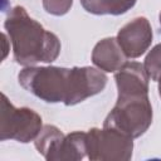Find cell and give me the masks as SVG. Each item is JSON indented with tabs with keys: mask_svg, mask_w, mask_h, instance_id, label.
Instances as JSON below:
<instances>
[{
	"mask_svg": "<svg viewBox=\"0 0 161 161\" xmlns=\"http://www.w3.org/2000/svg\"><path fill=\"white\" fill-rule=\"evenodd\" d=\"M19 84L47 103L74 106L101 93L107 75L94 67H25L18 74Z\"/></svg>",
	"mask_w": 161,
	"mask_h": 161,
	"instance_id": "obj_1",
	"label": "cell"
},
{
	"mask_svg": "<svg viewBox=\"0 0 161 161\" xmlns=\"http://www.w3.org/2000/svg\"><path fill=\"white\" fill-rule=\"evenodd\" d=\"M4 28L13 45L14 60L20 65L30 67L40 62L52 63L60 54L59 38L44 29L20 5L9 11Z\"/></svg>",
	"mask_w": 161,
	"mask_h": 161,
	"instance_id": "obj_2",
	"label": "cell"
},
{
	"mask_svg": "<svg viewBox=\"0 0 161 161\" xmlns=\"http://www.w3.org/2000/svg\"><path fill=\"white\" fill-rule=\"evenodd\" d=\"M152 123V106L148 94L117 96L103 126L114 128L132 138L142 136Z\"/></svg>",
	"mask_w": 161,
	"mask_h": 161,
	"instance_id": "obj_3",
	"label": "cell"
},
{
	"mask_svg": "<svg viewBox=\"0 0 161 161\" xmlns=\"http://www.w3.org/2000/svg\"><path fill=\"white\" fill-rule=\"evenodd\" d=\"M34 145L48 161H78L87 156V132L74 131L64 135L58 127L45 125Z\"/></svg>",
	"mask_w": 161,
	"mask_h": 161,
	"instance_id": "obj_4",
	"label": "cell"
},
{
	"mask_svg": "<svg viewBox=\"0 0 161 161\" xmlns=\"http://www.w3.org/2000/svg\"><path fill=\"white\" fill-rule=\"evenodd\" d=\"M43 128L42 117L31 108H16L9 98L1 94L0 140H14L21 143L34 141Z\"/></svg>",
	"mask_w": 161,
	"mask_h": 161,
	"instance_id": "obj_5",
	"label": "cell"
},
{
	"mask_svg": "<svg viewBox=\"0 0 161 161\" xmlns=\"http://www.w3.org/2000/svg\"><path fill=\"white\" fill-rule=\"evenodd\" d=\"M133 138L111 127L87 132V157L91 161H127L132 157Z\"/></svg>",
	"mask_w": 161,
	"mask_h": 161,
	"instance_id": "obj_6",
	"label": "cell"
},
{
	"mask_svg": "<svg viewBox=\"0 0 161 161\" xmlns=\"http://www.w3.org/2000/svg\"><path fill=\"white\" fill-rule=\"evenodd\" d=\"M152 28L145 16H137L123 25L117 34V42L127 58L135 59L146 53L152 43Z\"/></svg>",
	"mask_w": 161,
	"mask_h": 161,
	"instance_id": "obj_7",
	"label": "cell"
},
{
	"mask_svg": "<svg viewBox=\"0 0 161 161\" xmlns=\"http://www.w3.org/2000/svg\"><path fill=\"white\" fill-rule=\"evenodd\" d=\"M148 79L143 64L137 62H126L114 72L118 96L148 94Z\"/></svg>",
	"mask_w": 161,
	"mask_h": 161,
	"instance_id": "obj_8",
	"label": "cell"
},
{
	"mask_svg": "<svg viewBox=\"0 0 161 161\" xmlns=\"http://www.w3.org/2000/svg\"><path fill=\"white\" fill-rule=\"evenodd\" d=\"M127 57L121 49L117 38L109 36L99 40L92 50V63L101 70L114 73L125 63Z\"/></svg>",
	"mask_w": 161,
	"mask_h": 161,
	"instance_id": "obj_9",
	"label": "cell"
},
{
	"mask_svg": "<svg viewBox=\"0 0 161 161\" xmlns=\"http://www.w3.org/2000/svg\"><path fill=\"white\" fill-rule=\"evenodd\" d=\"M83 9L94 15H121L135 6L137 0H79Z\"/></svg>",
	"mask_w": 161,
	"mask_h": 161,
	"instance_id": "obj_10",
	"label": "cell"
},
{
	"mask_svg": "<svg viewBox=\"0 0 161 161\" xmlns=\"http://www.w3.org/2000/svg\"><path fill=\"white\" fill-rule=\"evenodd\" d=\"M145 70L150 79L158 82L161 78V43L155 45L145 58Z\"/></svg>",
	"mask_w": 161,
	"mask_h": 161,
	"instance_id": "obj_11",
	"label": "cell"
},
{
	"mask_svg": "<svg viewBox=\"0 0 161 161\" xmlns=\"http://www.w3.org/2000/svg\"><path fill=\"white\" fill-rule=\"evenodd\" d=\"M73 5V0H43L44 10L55 16L65 15Z\"/></svg>",
	"mask_w": 161,
	"mask_h": 161,
	"instance_id": "obj_12",
	"label": "cell"
},
{
	"mask_svg": "<svg viewBox=\"0 0 161 161\" xmlns=\"http://www.w3.org/2000/svg\"><path fill=\"white\" fill-rule=\"evenodd\" d=\"M1 38H3V50H4L3 52V59H5V57L8 54V50H9V48H8V38H6L5 34H3Z\"/></svg>",
	"mask_w": 161,
	"mask_h": 161,
	"instance_id": "obj_13",
	"label": "cell"
},
{
	"mask_svg": "<svg viewBox=\"0 0 161 161\" xmlns=\"http://www.w3.org/2000/svg\"><path fill=\"white\" fill-rule=\"evenodd\" d=\"M158 94H160V97H161V78L158 79Z\"/></svg>",
	"mask_w": 161,
	"mask_h": 161,
	"instance_id": "obj_14",
	"label": "cell"
},
{
	"mask_svg": "<svg viewBox=\"0 0 161 161\" xmlns=\"http://www.w3.org/2000/svg\"><path fill=\"white\" fill-rule=\"evenodd\" d=\"M158 21H160V26H161V13H160V15H158Z\"/></svg>",
	"mask_w": 161,
	"mask_h": 161,
	"instance_id": "obj_15",
	"label": "cell"
}]
</instances>
